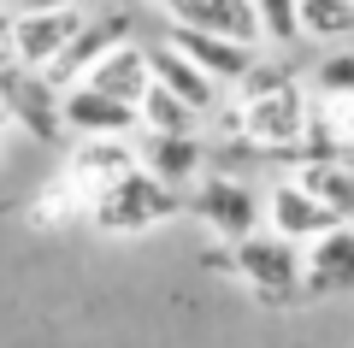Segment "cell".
Instances as JSON below:
<instances>
[{
  "label": "cell",
  "instance_id": "6da1fadb",
  "mask_svg": "<svg viewBox=\"0 0 354 348\" xmlns=\"http://www.w3.org/2000/svg\"><path fill=\"white\" fill-rule=\"evenodd\" d=\"M242 95H236V112H230V125L242 130V142H254L260 154H295L313 130V100L307 89L295 83L290 65L278 59H254V71L242 77Z\"/></svg>",
  "mask_w": 354,
  "mask_h": 348
},
{
  "label": "cell",
  "instance_id": "7a4b0ae2",
  "mask_svg": "<svg viewBox=\"0 0 354 348\" xmlns=\"http://www.w3.org/2000/svg\"><path fill=\"white\" fill-rule=\"evenodd\" d=\"M177 212H189V201L177 195V183L153 177L142 160L88 195V219L101 224L106 237H142V230H153V224L177 219Z\"/></svg>",
  "mask_w": 354,
  "mask_h": 348
},
{
  "label": "cell",
  "instance_id": "3957f363",
  "mask_svg": "<svg viewBox=\"0 0 354 348\" xmlns=\"http://www.w3.org/2000/svg\"><path fill=\"white\" fill-rule=\"evenodd\" d=\"M230 272L254 289V301L266 307H290L295 295H307V272H301V242L278 237V230H248L242 242H230Z\"/></svg>",
  "mask_w": 354,
  "mask_h": 348
},
{
  "label": "cell",
  "instance_id": "277c9868",
  "mask_svg": "<svg viewBox=\"0 0 354 348\" xmlns=\"http://www.w3.org/2000/svg\"><path fill=\"white\" fill-rule=\"evenodd\" d=\"M189 212L218 242H242L248 230L266 224V189H254L248 177H236V172H201V183H195V195H189Z\"/></svg>",
  "mask_w": 354,
  "mask_h": 348
},
{
  "label": "cell",
  "instance_id": "5b68a950",
  "mask_svg": "<svg viewBox=\"0 0 354 348\" xmlns=\"http://www.w3.org/2000/svg\"><path fill=\"white\" fill-rule=\"evenodd\" d=\"M0 112L12 118L18 130H30L36 142H53L65 130V118H59V83H53L48 71H36V65H24V59H0Z\"/></svg>",
  "mask_w": 354,
  "mask_h": 348
},
{
  "label": "cell",
  "instance_id": "8992f818",
  "mask_svg": "<svg viewBox=\"0 0 354 348\" xmlns=\"http://www.w3.org/2000/svg\"><path fill=\"white\" fill-rule=\"evenodd\" d=\"M88 12L95 6H36V12H12V59L48 71L77 42V30L88 24Z\"/></svg>",
  "mask_w": 354,
  "mask_h": 348
},
{
  "label": "cell",
  "instance_id": "52a82bcc",
  "mask_svg": "<svg viewBox=\"0 0 354 348\" xmlns=\"http://www.w3.org/2000/svg\"><path fill=\"white\" fill-rule=\"evenodd\" d=\"M59 118L71 136H136L142 130V112L130 107V100H113L101 95V89H88V83H65L59 89Z\"/></svg>",
  "mask_w": 354,
  "mask_h": 348
},
{
  "label": "cell",
  "instance_id": "ba28073f",
  "mask_svg": "<svg viewBox=\"0 0 354 348\" xmlns=\"http://www.w3.org/2000/svg\"><path fill=\"white\" fill-rule=\"evenodd\" d=\"M330 224H342V219L301 183V177H278V183L266 189V230H278V237H290V242L307 248L313 237H325Z\"/></svg>",
  "mask_w": 354,
  "mask_h": 348
},
{
  "label": "cell",
  "instance_id": "9c48e42d",
  "mask_svg": "<svg viewBox=\"0 0 354 348\" xmlns=\"http://www.w3.org/2000/svg\"><path fill=\"white\" fill-rule=\"evenodd\" d=\"M153 6H160L165 24H189V30H207V36H230V42H248V48H266L254 0H153Z\"/></svg>",
  "mask_w": 354,
  "mask_h": 348
},
{
  "label": "cell",
  "instance_id": "30bf717a",
  "mask_svg": "<svg viewBox=\"0 0 354 348\" xmlns=\"http://www.w3.org/2000/svg\"><path fill=\"white\" fill-rule=\"evenodd\" d=\"M165 42H171L177 53H189V59L201 65L207 77H218L225 89H236L242 77L254 71V59H260V48H248V42L207 36V30H189V24H165Z\"/></svg>",
  "mask_w": 354,
  "mask_h": 348
},
{
  "label": "cell",
  "instance_id": "8fae6325",
  "mask_svg": "<svg viewBox=\"0 0 354 348\" xmlns=\"http://www.w3.org/2000/svg\"><path fill=\"white\" fill-rule=\"evenodd\" d=\"M148 65H153V83H165L177 100H189L201 118H213V112L225 107V83L207 77L201 65H195L189 53H177L171 42H153V48H148Z\"/></svg>",
  "mask_w": 354,
  "mask_h": 348
},
{
  "label": "cell",
  "instance_id": "7c38bea8",
  "mask_svg": "<svg viewBox=\"0 0 354 348\" xmlns=\"http://www.w3.org/2000/svg\"><path fill=\"white\" fill-rule=\"evenodd\" d=\"M77 83L101 89V95H113V100H130V107H142V95L153 89L148 48H142V42H118V48H106L101 59H95L83 77H77Z\"/></svg>",
  "mask_w": 354,
  "mask_h": 348
},
{
  "label": "cell",
  "instance_id": "4fadbf2b",
  "mask_svg": "<svg viewBox=\"0 0 354 348\" xmlns=\"http://www.w3.org/2000/svg\"><path fill=\"white\" fill-rule=\"evenodd\" d=\"M130 165H136V148H130L124 136H77L71 160H65V189H77V195L88 201L101 183H113Z\"/></svg>",
  "mask_w": 354,
  "mask_h": 348
},
{
  "label": "cell",
  "instance_id": "5bb4252c",
  "mask_svg": "<svg viewBox=\"0 0 354 348\" xmlns=\"http://www.w3.org/2000/svg\"><path fill=\"white\" fill-rule=\"evenodd\" d=\"M307 295H330V289H354V224H330L325 237L301 248Z\"/></svg>",
  "mask_w": 354,
  "mask_h": 348
},
{
  "label": "cell",
  "instance_id": "9a60e30c",
  "mask_svg": "<svg viewBox=\"0 0 354 348\" xmlns=\"http://www.w3.org/2000/svg\"><path fill=\"white\" fill-rule=\"evenodd\" d=\"M136 160L148 165L153 177H165V183L183 189V183H195V177H201L207 148H201V130H183V136H160V130H142Z\"/></svg>",
  "mask_w": 354,
  "mask_h": 348
},
{
  "label": "cell",
  "instance_id": "2e32d148",
  "mask_svg": "<svg viewBox=\"0 0 354 348\" xmlns=\"http://www.w3.org/2000/svg\"><path fill=\"white\" fill-rule=\"evenodd\" d=\"M295 177H301L342 224H354V160H342V154H313V160H295Z\"/></svg>",
  "mask_w": 354,
  "mask_h": 348
},
{
  "label": "cell",
  "instance_id": "e0dca14e",
  "mask_svg": "<svg viewBox=\"0 0 354 348\" xmlns=\"http://www.w3.org/2000/svg\"><path fill=\"white\" fill-rule=\"evenodd\" d=\"M136 112H142V130H160V136H183V130H201V125H207L201 112H195L189 100H177L165 83H153L148 95H142Z\"/></svg>",
  "mask_w": 354,
  "mask_h": 348
},
{
  "label": "cell",
  "instance_id": "ac0fdd59",
  "mask_svg": "<svg viewBox=\"0 0 354 348\" xmlns=\"http://www.w3.org/2000/svg\"><path fill=\"white\" fill-rule=\"evenodd\" d=\"M301 36L313 42H348L354 36V0H295Z\"/></svg>",
  "mask_w": 354,
  "mask_h": 348
},
{
  "label": "cell",
  "instance_id": "d6986e66",
  "mask_svg": "<svg viewBox=\"0 0 354 348\" xmlns=\"http://www.w3.org/2000/svg\"><path fill=\"white\" fill-rule=\"evenodd\" d=\"M307 89H313L319 100H330V107H354V48L325 53V59L313 65V77H307Z\"/></svg>",
  "mask_w": 354,
  "mask_h": 348
},
{
  "label": "cell",
  "instance_id": "ffe728a7",
  "mask_svg": "<svg viewBox=\"0 0 354 348\" xmlns=\"http://www.w3.org/2000/svg\"><path fill=\"white\" fill-rule=\"evenodd\" d=\"M254 12H260L266 48H295V42H301V12H295V0H254Z\"/></svg>",
  "mask_w": 354,
  "mask_h": 348
},
{
  "label": "cell",
  "instance_id": "44dd1931",
  "mask_svg": "<svg viewBox=\"0 0 354 348\" xmlns=\"http://www.w3.org/2000/svg\"><path fill=\"white\" fill-rule=\"evenodd\" d=\"M12 12H36V6H106V0H6Z\"/></svg>",
  "mask_w": 354,
  "mask_h": 348
},
{
  "label": "cell",
  "instance_id": "7402d4cb",
  "mask_svg": "<svg viewBox=\"0 0 354 348\" xmlns=\"http://www.w3.org/2000/svg\"><path fill=\"white\" fill-rule=\"evenodd\" d=\"M6 53H12V6L0 0V59H6Z\"/></svg>",
  "mask_w": 354,
  "mask_h": 348
}]
</instances>
